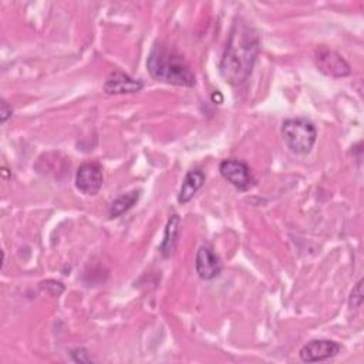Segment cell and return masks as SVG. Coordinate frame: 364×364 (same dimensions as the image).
I'll return each instance as SVG.
<instances>
[{"label":"cell","mask_w":364,"mask_h":364,"mask_svg":"<svg viewBox=\"0 0 364 364\" xmlns=\"http://www.w3.org/2000/svg\"><path fill=\"white\" fill-rule=\"evenodd\" d=\"M102 169L98 164L85 162L75 173V186L84 195H97L102 188Z\"/></svg>","instance_id":"obj_6"},{"label":"cell","mask_w":364,"mask_h":364,"mask_svg":"<svg viewBox=\"0 0 364 364\" xmlns=\"http://www.w3.org/2000/svg\"><path fill=\"white\" fill-rule=\"evenodd\" d=\"M316 65L323 74L333 78H341L351 73L350 64L338 53L328 48L317 50Z\"/></svg>","instance_id":"obj_5"},{"label":"cell","mask_w":364,"mask_h":364,"mask_svg":"<svg viewBox=\"0 0 364 364\" xmlns=\"http://www.w3.org/2000/svg\"><path fill=\"white\" fill-rule=\"evenodd\" d=\"M71 357L77 363H92L94 360L91 358L90 353L85 348H75L71 351Z\"/></svg>","instance_id":"obj_15"},{"label":"cell","mask_w":364,"mask_h":364,"mask_svg":"<svg viewBox=\"0 0 364 364\" xmlns=\"http://www.w3.org/2000/svg\"><path fill=\"white\" fill-rule=\"evenodd\" d=\"M11 114H13L11 107L6 101H1V104H0V121H1V124H4L11 117Z\"/></svg>","instance_id":"obj_16"},{"label":"cell","mask_w":364,"mask_h":364,"mask_svg":"<svg viewBox=\"0 0 364 364\" xmlns=\"http://www.w3.org/2000/svg\"><path fill=\"white\" fill-rule=\"evenodd\" d=\"M196 273L203 280H212L220 274L222 263L219 257L206 246H200L196 252L195 259Z\"/></svg>","instance_id":"obj_9"},{"label":"cell","mask_w":364,"mask_h":364,"mask_svg":"<svg viewBox=\"0 0 364 364\" xmlns=\"http://www.w3.org/2000/svg\"><path fill=\"white\" fill-rule=\"evenodd\" d=\"M282 136L291 152L304 155L316 144L317 131L313 122L304 118H290L282 124Z\"/></svg>","instance_id":"obj_3"},{"label":"cell","mask_w":364,"mask_h":364,"mask_svg":"<svg viewBox=\"0 0 364 364\" xmlns=\"http://www.w3.org/2000/svg\"><path fill=\"white\" fill-rule=\"evenodd\" d=\"M259 48L257 33L245 21H235L219 65L225 81L232 85L243 84L252 74Z\"/></svg>","instance_id":"obj_1"},{"label":"cell","mask_w":364,"mask_h":364,"mask_svg":"<svg viewBox=\"0 0 364 364\" xmlns=\"http://www.w3.org/2000/svg\"><path fill=\"white\" fill-rule=\"evenodd\" d=\"M142 87H144V84L141 80L132 78L122 71H114L107 77V80L102 85V90H104V92H107L109 95H115V94L136 92V91L142 90Z\"/></svg>","instance_id":"obj_8"},{"label":"cell","mask_w":364,"mask_h":364,"mask_svg":"<svg viewBox=\"0 0 364 364\" xmlns=\"http://www.w3.org/2000/svg\"><path fill=\"white\" fill-rule=\"evenodd\" d=\"M139 196H141V191H138V189H134L131 192L119 195L109 205V209H108L109 218H119L121 215L128 212L138 202Z\"/></svg>","instance_id":"obj_12"},{"label":"cell","mask_w":364,"mask_h":364,"mask_svg":"<svg viewBox=\"0 0 364 364\" xmlns=\"http://www.w3.org/2000/svg\"><path fill=\"white\" fill-rule=\"evenodd\" d=\"M219 172L229 183H232L239 191H247L255 183L250 168L239 159H223L219 165Z\"/></svg>","instance_id":"obj_4"},{"label":"cell","mask_w":364,"mask_h":364,"mask_svg":"<svg viewBox=\"0 0 364 364\" xmlns=\"http://www.w3.org/2000/svg\"><path fill=\"white\" fill-rule=\"evenodd\" d=\"M40 287L53 296H60L64 291V286L55 280H46L40 283Z\"/></svg>","instance_id":"obj_14"},{"label":"cell","mask_w":364,"mask_h":364,"mask_svg":"<svg viewBox=\"0 0 364 364\" xmlns=\"http://www.w3.org/2000/svg\"><path fill=\"white\" fill-rule=\"evenodd\" d=\"M361 303H363V280H358L350 293L348 304L351 309H357L361 306Z\"/></svg>","instance_id":"obj_13"},{"label":"cell","mask_w":364,"mask_h":364,"mask_svg":"<svg viewBox=\"0 0 364 364\" xmlns=\"http://www.w3.org/2000/svg\"><path fill=\"white\" fill-rule=\"evenodd\" d=\"M179 223H181V219H179L178 215H172L169 218L168 223H166L164 239H162V243L159 246V250H161L164 257H169L171 253L175 249L176 239H178V235H179Z\"/></svg>","instance_id":"obj_11"},{"label":"cell","mask_w":364,"mask_h":364,"mask_svg":"<svg viewBox=\"0 0 364 364\" xmlns=\"http://www.w3.org/2000/svg\"><path fill=\"white\" fill-rule=\"evenodd\" d=\"M340 348H341L340 344L333 340H326V338L311 340L300 348L299 355L304 363L324 361L337 355L340 353Z\"/></svg>","instance_id":"obj_7"},{"label":"cell","mask_w":364,"mask_h":364,"mask_svg":"<svg viewBox=\"0 0 364 364\" xmlns=\"http://www.w3.org/2000/svg\"><path fill=\"white\" fill-rule=\"evenodd\" d=\"M203 183H205L203 172H200L198 169L189 171L185 175L183 182L181 185V189H179V193H178V202L181 205L188 203L195 196V193L202 188Z\"/></svg>","instance_id":"obj_10"},{"label":"cell","mask_w":364,"mask_h":364,"mask_svg":"<svg viewBox=\"0 0 364 364\" xmlns=\"http://www.w3.org/2000/svg\"><path fill=\"white\" fill-rule=\"evenodd\" d=\"M146 68L156 81L179 87H193L196 82L183 57L162 43L154 44L146 60Z\"/></svg>","instance_id":"obj_2"}]
</instances>
